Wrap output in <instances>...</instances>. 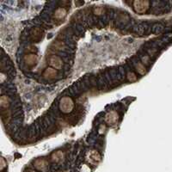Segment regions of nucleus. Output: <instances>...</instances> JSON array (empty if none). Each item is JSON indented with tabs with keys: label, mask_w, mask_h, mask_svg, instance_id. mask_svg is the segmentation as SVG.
I'll return each mask as SVG.
<instances>
[{
	"label": "nucleus",
	"mask_w": 172,
	"mask_h": 172,
	"mask_svg": "<svg viewBox=\"0 0 172 172\" xmlns=\"http://www.w3.org/2000/svg\"><path fill=\"white\" fill-rule=\"evenodd\" d=\"M59 108L63 114H71L74 110L75 102L71 96H63L60 101Z\"/></svg>",
	"instance_id": "obj_1"
},
{
	"label": "nucleus",
	"mask_w": 172,
	"mask_h": 172,
	"mask_svg": "<svg viewBox=\"0 0 172 172\" xmlns=\"http://www.w3.org/2000/svg\"><path fill=\"white\" fill-rule=\"evenodd\" d=\"M47 61H48V65L49 66L54 68L57 71H60L63 68V60L60 57H59L56 54H52L49 57L47 58Z\"/></svg>",
	"instance_id": "obj_2"
},
{
	"label": "nucleus",
	"mask_w": 172,
	"mask_h": 172,
	"mask_svg": "<svg viewBox=\"0 0 172 172\" xmlns=\"http://www.w3.org/2000/svg\"><path fill=\"white\" fill-rule=\"evenodd\" d=\"M119 119H120V115L118 112L115 110H111L106 114L104 117V122L107 125L114 126L118 122Z\"/></svg>",
	"instance_id": "obj_3"
},
{
	"label": "nucleus",
	"mask_w": 172,
	"mask_h": 172,
	"mask_svg": "<svg viewBox=\"0 0 172 172\" xmlns=\"http://www.w3.org/2000/svg\"><path fill=\"white\" fill-rule=\"evenodd\" d=\"M133 8L136 13L138 14H144L146 12V10L149 8V2L147 1H134L133 3Z\"/></svg>",
	"instance_id": "obj_4"
},
{
	"label": "nucleus",
	"mask_w": 172,
	"mask_h": 172,
	"mask_svg": "<svg viewBox=\"0 0 172 172\" xmlns=\"http://www.w3.org/2000/svg\"><path fill=\"white\" fill-rule=\"evenodd\" d=\"M44 32L42 30V29H41L40 27H34L32 28V29L30 30V36L31 41L36 43V42H40V41L42 40L43 38Z\"/></svg>",
	"instance_id": "obj_5"
},
{
	"label": "nucleus",
	"mask_w": 172,
	"mask_h": 172,
	"mask_svg": "<svg viewBox=\"0 0 172 172\" xmlns=\"http://www.w3.org/2000/svg\"><path fill=\"white\" fill-rule=\"evenodd\" d=\"M25 65L29 68L34 67L38 62V57L36 54H26L23 57Z\"/></svg>",
	"instance_id": "obj_6"
},
{
	"label": "nucleus",
	"mask_w": 172,
	"mask_h": 172,
	"mask_svg": "<svg viewBox=\"0 0 172 172\" xmlns=\"http://www.w3.org/2000/svg\"><path fill=\"white\" fill-rule=\"evenodd\" d=\"M67 16V10L65 8H62V7H59L58 9L55 10L53 15V18L54 20L58 21V22H63L65 18Z\"/></svg>",
	"instance_id": "obj_7"
},
{
	"label": "nucleus",
	"mask_w": 172,
	"mask_h": 172,
	"mask_svg": "<svg viewBox=\"0 0 172 172\" xmlns=\"http://www.w3.org/2000/svg\"><path fill=\"white\" fill-rule=\"evenodd\" d=\"M42 77L46 80H54L58 77V71L52 67H47L42 73Z\"/></svg>",
	"instance_id": "obj_8"
},
{
	"label": "nucleus",
	"mask_w": 172,
	"mask_h": 172,
	"mask_svg": "<svg viewBox=\"0 0 172 172\" xmlns=\"http://www.w3.org/2000/svg\"><path fill=\"white\" fill-rule=\"evenodd\" d=\"M65 47V44L62 40H57L55 41L51 46V50L54 51V52H58V51L63 50Z\"/></svg>",
	"instance_id": "obj_9"
},
{
	"label": "nucleus",
	"mask_w": 172,
	"mask_h": 172,
	"mask_svg": "<svg viewBox=\"0 0 172 172\" xmlns=\"http://www.w3.org/2000/svg\"><path fill=\"white\" fill-rule=\"evenodd\" d=\"M10 105V98L8 97L5 95H3L0 97V107L2 109H8Z\"/></svg>",
	"instance_id": "obj_10"
},
{
	"label": "nucleus",
	"mask_w": 172,
	"mask_h": 172,
	"mask_svg": "<svg viewBox=\"0 0 172 172\" xmlns=\"http://www.w3.org/2000/svg\"><path fill=\"white\" fill-rule=\"evenodd\" d=\"M1 116H2V120H3V122H4V123L9 122V121L10 120V117H11L10 111L9 109H2Z\"/></svg>",
	"instance_id": "obj_11"
},
{
	"label": "nucleus",
	"mask_w": 172,
	"mask_h": 172,
	"mask_svg": "<svg viewBox=\"0 0 172 172\" xmlns=\"http://www.w3.org/2000/svg\"><path fill=\"white\" fill-rule=\"evenodd\" d=\"M47 166V162L44 159H39L35 162V167L39 169H43Z\"/></svg>",
	"instance_id": "obj_12"
},
{
	"label": "nucleus",
	"mask_w": 172,
	"mask_h": 172,
	"mask_svg": "<svg viewBox=\"0 0 172 172\" xmlns=\"http://www.w3.org/2000/svg\"><path fill=\"white\" fill-rule=\"evenodd\" d=\"M127 79L128 81L130 82V83H134V82L137 81V76L135 74L134 72L133 71H130L127 74Z\"/></svg>",
	"instance_id": "obj_13"
},
{
	"label": "nucleus",
	"mask_w": 172,
	"mask_h": 172,
	"mask_svg": "<svg viewBox=\"0 0 172 172\" xmlns=\"http://www.w3.org/2000/svg\"><path fill=\"white\" fill-rule=\"evenodd\" d=\"M136 71H138V73L140 75H144L145 73V67L144 65H142L141 63H138L136 65Z\"/></svg>",
	"instance_id": "obj_14"
},
{
	"label": "nucleus",
	"mask_w": 172,
	"mask_h": 172,
	"mask_svg": "<svg viewBox=\"0 0 172 172\" xmlns=\"http://www.w3.org/2000/svg\"><path fill=\"white\" fill-rule=\"evenodd\" d=\"M52 158L54 159V161L58 162L59 160H60L62 158H63V153L60 152V151H58V152H55L52 156Z\"/></svg>",
	"instance_id": "obj_15"
},
{
	"label": "nucleus",
	"mask_w": 172,
	"mask_h": 172,
	"mask_svg": "<svg viewBox=\"0 0 172 172\" xmlns=\"http://www.w3.org/2000/svg\"><path fill=\"white\" fill-rule=\"evenodd\" d=\"M95 15H97V16H100L102 14L104 13V9L102 7H96L94 10Z\"/></svg>",
	"instance_id": "obj_16"
},
{
	"label": "nucleus",
	"mask_w": 172,
	"mask_h": 172,
	"mask_svg": "<svg viewBox=\"0 0 172 172\" xmlns=\"http://www.w3.org/2000/svg\"><path fill=\"white\" fill-rule=\"evenodd\" d=\"M67 5H70V2H67V1H61V2H60V7L65 8V7H67Z\"/></svg>",
	"instance_id": "obj_17"
},
{
	"label": "nucleus",
	"mask_w": 172,
	"mask_h": 172,
	"mask_svg": "<svg viewBox=\"0 0 172 172\" xmlns=\"http://www.w3.org/2000/svg\"><path fill=\"white\" fill-rule=\"evenodd\" d=\"M1 163H2V166H1V170H3V168L5 167V165H4V164H5V162H4V159H3V158H2V159H1Z\"/></svg>",
	"instance_id": "obj_18"
},
{
	"label": "nucleus",
	"mask_w": 172,
	"mask_h": 172,
	"mask_svg": "<svg viewBox=\"0 0 172 172\" xmlns=\"http://www.w3.org/2000/svg\"><path fill=\"white\" fill-rule=\"evenodd\" d=\"M28 172H34V171H32V170H29Z\"/></svg>",
	"instance_id": "obj_19"
}]
</instances>
